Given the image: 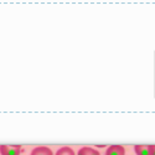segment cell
Masks as SVG:
<instances>
[{"instance_id": "cell-1", "label": "cell", "mask_w": 155, "mask_h": 155, "mask_svg": "<svg viewBox=\"0 0 155 155\" xmlns=\"http://www.w3.org/2000/svg\"><path fill=\"white\" fill-rule=\"evenodd\" d=\"M21 145H0V153L2 155H20Z\"/></svg>"}, {"instance_id": "cell-6", "label": "cell", "mask_w": 155, "mask_h": 155, "mask_svg": "<svg viewBox=\"0 0 155 155\" xmlns=\"http://www.w3.org/2000/svg\"><path fill=\"white\" fill-rule=\"evenodd\" d=\"M56 155H76V154L70 147H62L61 149L57 150Z\"/></svg>"}, {"instance_id": "cell-3", "label": "cell", "mask_w": 155, "mask_h": 155, "mask_svg": "<svg viewBox=\"0 0 155 155\" xmlns=\"http://www.w3.org/2000/svg\"><path fill=\"white\" fill-rule=\"evenodd\" d=\"M106 155H125V150L122 145H110L108 147Z\"/></svg>"}, {"instance_id": "cell-7", "label": "cell", "mask_w": 155, "mask_h": 155, "mask_svg": "<svg viewBox=\"0 0 155 155\" xmlns=\"http://www.w3.org/2000/svg\"><path fill=\"white\" fill-rule=\"evenodd\" d=\"M154 155H155V144H154Z\"/></svg>"}, {"instance_id": "cell-2", "label": "cell", "mask_w": 155, "mask_h": 155, "mask_svg": "<svg viewBox=\"0 0 155 155\" xmlns=\"http://www.w3.org/2000/svg\"><path fill=\"white\" fill-rule=\"evenodd\" d=\"M134 150L137 155H154V144H150V145L139 144L134 147Z\"/></svg>"}, {"instance_id": "cell-5", "label": "cell", "mask_w": 155, "mask_h": 155, "mask_svg": "<svg viewBox=\"0 0 155 155\" xmlns=\"http://www.w3.org/2000/svg\"><path fill=\"white\" fill-rule=\"evenodd\" d=\"M77 155H101L99 151H97L96 149L93 148H89V147H83L80 149L78 154Z\"/></svg>"}, {"instance_id": "cell-4", "label": "cell", "mask_w": 155, "mask_h": 155, "mask_svg": "<svg viewBox=\"0 0 155 155\" xmlns=\"http://www.w3.org/2000/svg\"><path fill=\"white\" fill-rule=\"evenodd\" d=\"M31 155H52V151L47 147H37L31 151Z\"/></svg>"}]
</instances>
